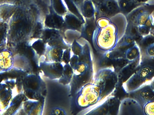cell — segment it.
Masks as SVG:
<instances>
[{
    "instance_id": "obj_1",
    "label": "cell",
    "mask_w": 154,
    "mask_h": 115,
    "mask_svg": "<svg viewBox=\"0 0 154 115\" xmlns=\"http://www.w3.org/2000/svg\"><path fill=\"white\" fill-rule=\"evenodd\" d=\"M116 16L96 19L97 27L92 42L97 52L101 55L113 50L125 35L126 28L120 25Z\"/></svg>"
},
{
    "instance_id": "obj_2",
    "label": "cell",
    "mask_w": 154,
    "mask_h": 115,
    "mask_svg": "<svg viewBox=\"0 0 154 115\" xmlns=\"http://www.w3.org/2000/svg\"><path fill=\"white\" fill-rule=\"evenodd\" d=\"M154 78V58L141 55L140 65L133 75L123 84L127 93L140 88Z\"/></svg>"
},
{
    "instance_id": "obj_3",
    "label": "cell",
    "mask_w": 154,
    "mask_h": 115,
    "mask_svg": "<svg viewBox=\"0 0 154 115\" xmlns=\"http://www.w3.org/2000/svg\"><path fill=\"white\" fill-rule=\"evenodd\" d=\"M92 82L99 92L100 100L102 101L116 89L118 83L117 73L113 67H104L94 74Z\"/></svg>"
},
{
    "instance_id": "obj_4",
    "label": "cell",
    "mask_w": 154,
    "mask_h": 115,
    "mask_svg": "<svg viewBox=\"0 0 154 115\" xmlns=\"http://www.w3.org/2000/svg\"><path fill=\"white\" fill-rule=\"evenodd\" d=\"M93 65L79 62L74 69V75L70 85V94L75 96L77 91L84 85L93 81Z\"/></svg>"
},
{
    "instance_id": "obj_5",
    "label": "cell",
    "mask_w": 154,
    "mask_h": 115,
    "mask_svg": "<svg viewBox=\"0 0 154 115\" xmlns=\"http://www.w3.org/2000/svg\"><path fill=\"white\" fill-rule=\"evenodd\" d=\"M75 103L78 107L87 108L100 101V93L93 82L82 87L75 95Z\"/></svg>"
},
{
    "instance_id": "obj_6",
    "label": "cell",
    "mask_w": 154,
    "mask_h": 115,
    "mask_svg": "<svg viewBox=\"0 0 154 115\" xmlns=\"http://www.w3.org/2000/svg\"><path fill=\"white\" fill-rule=\"evenodd\" d=\"M64 33L65 32L60 30L44 27L41 39L48 46L57 47L65 50L70 48L71 46L65 40Z\"/></svg>"
},
{
    "instance_id": "obj_7",
    "label": "cell",
    "mask_w": 154,
    "mask_h": 115,
    "mask_svg": "<svg viewBox=\"0 0 154 115\" xmlns=\"http://www.w3.org/2000/svg\"><path fill=\"white\" fill-rule=\"evenodd\" d=\"M96 19L100 17L111 18L120 13L116 0H102L95 6Z\"/></svg>"
},
{
    "instance_id": "obj_8",
    "label": "cell",
    "mask_w": 154,
    "mask_h": 115,
    "mask_svg": "<svg viewBox=\"0 0 154 115\" xmlns=\"http://www.w3.org/2000/svg\"><path fill=\"white\" fill-rule=\"evenodd\" d=\"M128 93V97L135 100L142 108L147 102L154 100V91L150 82Z\"/></svg>"
},
{
    "instance_id": "obj_9",
    "label": "cell",
    "mask_w": 154,
    "mask_h": 115,
    "mask_svg": "<svg viewBox=\"0 0 154 115\" xmlns=\"http://www.w3.org/2000/svg\"><path fill=\"white\" fill-rule=\"evenodd\" d=\"M28 86L29 88V93L36 100H39L45 98L47 94L46 83L40 76H33L29 77Z\"/></svg>"
},
{
    "instance_id": "obj_10",
    "label": "cell",
    "mask_w": 154,
    "mask_h": 115,
    "mask_svg": "<svg viewBox=\"0 0 154 115\" xmlns=\"http://www.w3.org/2000/svg\"><path fill=\"white\" fill-rule=\"evenodd\" d=\"M39 67L43 75L51 80L59 79L64 69V65L60 62L40 61Z\"/></svg>"
},
{
    "instance_id": "obj_11",
    "label": "cell",
    "mask_w": 154,
    "mask_h": 115,
    "mask_svg": "<svg viewBox=\"0 0 154 115\" xmlns=\"http://www.w3.org/2000/svg\"><path fill=\"white\" fill-rule=\"evenodd\" d=\"M49 9V11L45 14L44 17V27L60 30L65 32L66 31V24L64 17L56 13L51 5Z\"/></svg>"
},
{
    "instance_id": "obj_12",
    "label": "cell",
    "mask_w": 154,
    "mask_h": 115,
    "mask_svg": "<svg viewBox=\"0 0 154 115\" xmlns=\"http://www.w3.org/2000/svg\"><path fill=\"white\" fill-rule=\"evenodd\" d=\"M143 115L142 107L133 98H126L121 101L118 115Z\"/></svg>"
},
{
    "instance_id": "obj_13",
    "label": "cell",
    "mask_w": 154,
    "mask_h": 115,
    "mask_svg": "<svg viewBox=\"0 0 154 115\" xmlns=\"http://www.w3.org/2000/svg\"><path fill=\"white\" fill-rule=\"evenodd\" d=\"M141 60V56L137 58L136 59L130 61L120 69L117 73L118 83L117 86L123 85L134 74L140 65Z\"/></svg>"
},
{
    "instance_id": "obj_14",
    "label": "cell",
    "mask_w": 154,
    "mask_h": 115,
    "mask_svg": "<svg viewBox=\"0 0 154 115\" xmlns=\"http://www.w3.org/2000/svg\"><path fill=\"white\" fill-rule=\"evenodd\" d=\"M64 50L62 49L57 47H51L47 44L46 51L44 55L41 57V61L62 62Z\"/></svg>"
},
{
    "instance_id": "obj_15",
    "label": "cell",
    "mask_w": 154,
    "mask_h": 115,
    "mask_svg": "<svg viewBox=\"0 0 154 115\" xmlns=\"http://www.w3.org/2000/svg\"><path fill=\"white\" fill-rule=\"evenodd\" d=\"M63 17L66 24V31L69 30L81 32L85 22L69 12H68Z\"/></svg>"
},
{
    "instance_id": "obj_16",
    "label": "cell",
    "mask_w": 154,
    "mask_h": 115,
    "mask_svg": "<svg viewBox=\"0 0 154 115\" xmlns=\"http://www.w3.org/2000/svg\"><path fill=\"white\" fill-rule=\"evenodd\" d=\"M85 21L80 32V37L88 41H92V37L97 27L95 17L85 19Z\"/></svg>"
},
{
    "instance_id": "obj_17",
    "label": "cell",
    "mask_w": 154,
    "mask_h": 115,
    "mask_svg": "<svg viewBox=\"0 0 154 115\" xmlns=\"http://www.w3.org/2000/svg\"><path fill=\"white\" fill-rule=\"evenodd\" d=\"M120 10V14L125 16L139 6L145 4L136 0H116Z\"/></svg>"
},
{
    "instance_id": "obj_18",
    "label": "cell",
    "mask_w": 154,
    "mask_h": 115,
    "mask_svg": "<svg viewBox=\"0 0 154 115\" xmlns=\"http://www.w3.org/2000/svg\"><path fill=\"white\" fill-rule=\"evenodd\" d=\"M80 12L85 19L95 17L96 9L94 4L91 0H84L81 8Z\"/></svg>"
},
{
    "instance_id": "obj_19",
    "label": "cell",
    "mask_w": 154,
    "mask_h": 115,
    "mask_svg": "<svg viewBox=\"0 0 154 115\" xmlns=\"http://www.w3.org/2000/svg\"><path fill=\"white\" fill-rule=\"evenodd\" d=\"M74 75V69L69 63L64 65V69L61 77L58 80L59 83L64 86L70 84Z\"/></svg>"
},
{
    "instance_id": "obj_20",
    "label": "cell",
    "mask_w": 154,
    "mask_h": 115,
    "mask_svg": "<svg viewBox=\"0 0 154 115\" xmlns=\"http://www.w3.org/2000/svg\"><path fill=\"white\" fill-rule=\"evenodd\" d=\"M125 34L134 39L136 43L139 42L143 37L139 33L138 26L133 23H127Z\"/></svg>"
},
{
    "instance_id": "obj_21",
    "label": "cell",
    "mask_w": 154,
    "mask_h": 115,
    "mask_svg": "<svg viewBox=\"0 0 154 115\" xmlns=\"http://www.w3.org/2000/svg\"><path fill=\"white\" fill-rule=\"evenodd\" d=\"M79 62H83L88 65H93L92 55L90 47L88 43L82 46L81 54L79 56Z\"/></svg>"
},
{
    "instance_id": "obj_22",
    "label": "cell",
    "mask_w": 154,
    "mask_h": 115,
    "mask_svg": "<svg viewBox=\"0 0 154 115\" xmlns=\"http://www.w3.org/2000/svg\"><path fill=\"white\" fill-rule=\"evenodd\" d=\"M51 6L56 13L61 16L68 12L64 0H51Z\"/></svg>"
},
{
    "instance_id": "obj_23",
    "label": "cell",
    "mask_w": 154,
    "mask_h": 115,
    "mask_svg": "<svg viewBox=\"0 0 154 115\" xmlns=\"http://www.w3.org/2000/svg\"><path fill=\"white\" fill-rule=\"evenodd\" d=\"M154 43V34L150 33L143 37L142 40L136 44L140 48L141 54H143L146 50Z\"/></svg>"
},
{
    "instance_id": "obj_24",
    "label": "cell",
    "mask_w": 154,
    "mask_h": 115,
    "mask_svg": "<svg viewBox=\"0 0 154 115\" xmlns=\"http://www.w3.org/2000/svg\"><path fill=\"white\" fill-rule=\"evenodd\" d=\"M12 59L10 52L7 51L0 53V68L3 69H7L11 67Z\"/></svg>"
},
{
    "instance_id": "obj_25",
    "label": "cell",
    "mask_w": 154,
    "mask_h": 115,
    "mask_svg": "<svg viewBox=\"0 0 154 115\" xmlns=\"http://www.w3.org/2000/svg\"><path fill=\"white\" fill-rule=\"evenodd\" d=\"M64 1L66 6L68 12L75 15L80 20L85 22V19L82 16L80 11L79 10L76 5L74 2H72L71 0H64Z\"/></svg>"
},
{
    "instance_id": "obj_26",
    "label": "cell",
    "mask_w": 154,
    "mask_h": 115,
    "mask_svg": "<svg viewBox=\"0 0 154 115\" xmlns=\"http://www.w3.org/2000/svg\"><path fill=\"white\" fill-rule=\"evenodd\" d=\"M141 56V51L138 45L136 43L134 46L128 49L125 52L126 59L129 61H132Z\"/></svg>"
},
{
    "instance_id": "obj_27",
    "label": "cell",
    "mask_w": 154,
    "mask_h": 115,
    "mask_svg": "<svg viewBox=\"0 0 154 115\" xmlns=\"http://www.w3.org/2000/svg\"><path fill=\"white\" fill-rule=\"evenodd\" d=\"M46 47H47V44L42 39H38L36 42L35 49L38 54L41 57L42 56L45 54Z\"/></svg>"
},
{
    "instance_id": "obj_28",
    "label": "cell",
    "mask_w": 154,
    "mask_h": 115,
    "mask_svg": "<svg viewBox=\"0 0 154 115\" xmlns=\"http://www.w3.org/2000/svg\"><path fill=\"white\" fill-rule=\"evenodd\" d=\"M70 48L73 54L77 56H79L82 52V46L77 41L76 39H75L73 41Z\"/></svg>"
},
{
    "instance_id": "obj_29",
    "label": "cell",
    "mask_w": 154,
    "mask_h": 115,
    "mask_svg": "<svg viewBox=\"0 0 154 115\" xmlns=\"http://www.w3.org/2000/svg\"><path fill=\"white\" fill-rule=\"evenodd\" d=\"M71 48L66 49L64 50L62 58V63L65 64L69 63L71 56Z\"/></svg>"
},
{
    "instance_id": "obj_30",
    "label": "cell",
    "mask_w": 154,
    "mask_h": 115,
    "mask_svg": "<svg viewBox=\"0 0 154 115\" xmlns=\"http://www.w3.org/2000/svg\"><path fill=\"white\" fill-rule=\"evenodd\" d=\"M49 114L66 115H67V113L63 108L60 107H54L50 112Z\"/></svg>"
},
{
    "instance_id": "obj_31",
    "label": "cell",
    "mask_w": 154,
    "mask_h": 115,
    "mask_svg": "<svg viewBox=\"0 0 154 115\" xmlns=\"http://www.w3.org/2000/svg\"><path fill=\"white\" fill-rule=\"evenodd\" d=\"M141 55H144L148 57L154 58V43L146 50L144 54Z\"/></svg>"
},
{
    "instance_id": "obj_32",
    "label": "cell",
    "mask_w": 154,
    "mask_h": 115,
    "mask_svg": "<svg viewBox=\"0 0 154 115\" xmlns=\"http://www.w3.org/2000/svg\"><path fill=\"white\" fill-rule=\"evenodd\" d=\"M79 62V56L73 54L71 56L69 63L71 67L73 68V69L75 68Z\"/></svg>"
},
{
    "instance_id": "obj_33",
    "label": "cell",
    "mask_w": 154,
    "mask_h": 115,
    "mask_svg": "<svg viewBox=\"0 0 154 115\" xmlns=\"http://www.w3.org/2000/svg\"><path fill=\"white\" fill-rule=\"evenodd\" d=\"M72 2H74L77 6L79 8V10L80 11L81 8L82 6V4L84 2V0H71Z\"/></svg>"
},
{
    "instance_id": "obj_34",
    "label": "cell",
    "mask_w": 154,
    "mask_h": 115,
    "mask_svg": "<svg viewBox=\"0 0 154 115\" xmlns=\"http://www.w3.org/2000/svg\"><path fill=\"white\" fill-rule=\"evenodd\" d=\"M91 2L93 3L95 6H96L99 4L100 3L102 2V0H91Z\"/></svg>"
},
{
    "instance_id": "obj_35",
    "label": "cell",
    "mask_w": 154,
    "mask_h": 115,
    "mask_svg": "<svg viewBox=\"0 0 154 115\" xmlns=\"http://www.w3.org/2000/svg\"><path fill=\"white\" fill-rule=\"evenodd\" d=\"M139 2L143 4L148 3V2L151 1H154V0H136Z\"/></svg>"
},
{
    "instance_id": "obj_36",
    "label": "cell",
    "mask_w": 154,
    "mask_h": 115,
    "mask_svg": "<svg viewBox=\"0 0 154 115\" xmlns=\"http://www.w3.org/2000/svg\"><path fill=\"white\" fill-rule=\"evenodd\" d=\"M150 84L154 91V78L150 82Z\"/></svg>"
},
{
    "instance_id": "obj_37",
    "label": "cell",
    "mask_w": 154,
    "mask_h": 115,
    "mask_svg": "<svg viewBox=\"0 0 154 115\" xmlns=\"http://www.w3.org/2000/svg\"><path fill=\"white\" fill-rule=\"evenodd\" d=\"M152 33V34H154V31Z\"/></svg>"
}]
</instances>
